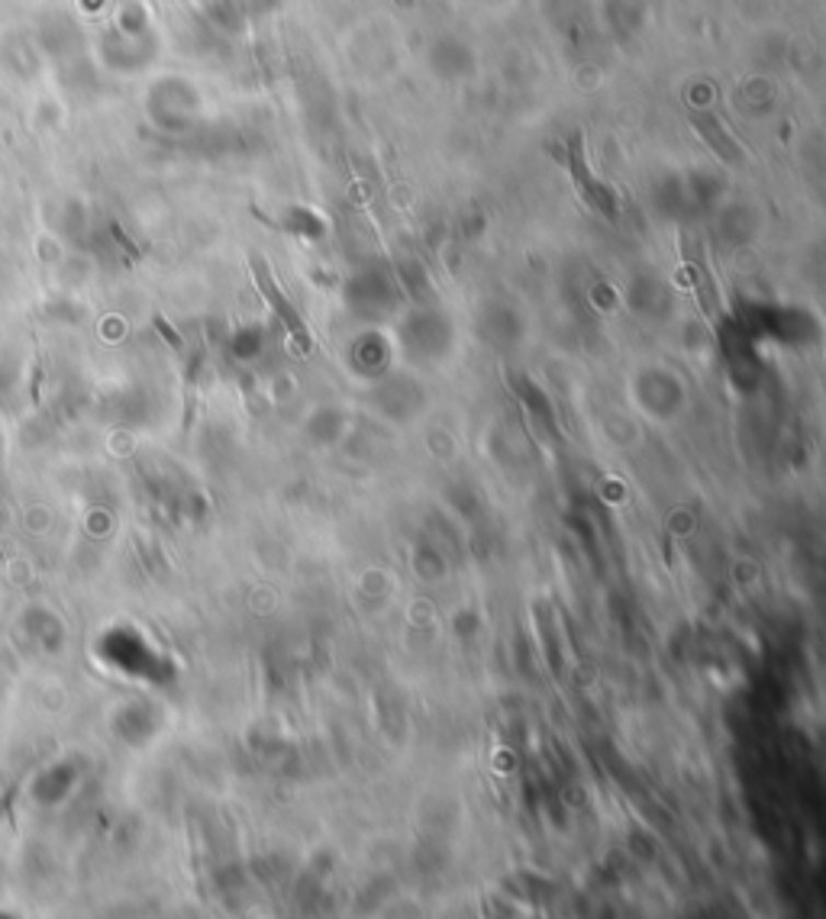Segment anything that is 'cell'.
Masks as SVG:
<instances>
[{
	"instance_id": "cell-1",
	"label": "cell",
	"mask_w": 826,
	"mask_h": 919,
	"mask_svg": "<svg viewBox=\"0 0 826 919\" xmlns=\"http://www.w3.org/2000/svg\"><path fill=\"white\" fill-rule=\"evenodd\" d=\"M252 275H255V285H259V290L265 294V300L275 307V313L282 317V323L291 330V336L295 340H300V345L303 348H310L313 345V340H310V333H307V326H303V320L295 313V307L285 300V294L278 290V285L272 282V275H268V265L262 262V259H252Z\"/></svg>"
},
{
	"instance_id": "cell-2",
	"label": "cell",
	"mask_w": 826,
	"mask_h": 919,
	"mask_svg": "<svg viewBox=\"0 0 826 919\" xmlns=\"http://www.w3.org/2000/svg\"><path fill=\"white\" fill-rule=\"evenodd\" d=\"M569 169H572V174H575V184H578V191L585 194V200H588L590 207H597V210H604L607 217H613V200H610V194L590 177L588 165H585V156H582V136H575L572 142H569Z\"/></svg>"
}]
</instances>
